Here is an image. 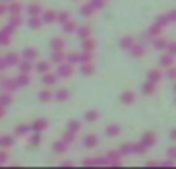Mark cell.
Masks as SVG:
<instances>
[{
	"mask_svg": "<svg viewBox=\"0 0 176 169\" xmlns=\"http://www.w3.org/2000/svg\"><path fill=\"white\" fill-rule=\"evenodd\" d=\"M153 142H155V134H153V132L143 134V146H151Z\"/></svg>",
	"mask_w": 176,
	"mask_h": 169,
	"instance_id": "6da1fadb",
	"label": "cell"
},
{
	"mask_svg": "<svg viewBox=\"0 0 176 169\" xmlns=\"http://www.w3.org/2000/svg\"><path fill=\"white\" fill-rule=\"evenodd\" d=\"M133 101H135V95H133V93H124V95H122V103L129 105V103H133Z\"/></svg>",
	"mask_w": 176,
	"mask_h": 169,
	"instance_id": "7a4b0ae2",
	"label": "cell"
},
{
	"mask_svg": "<svg viewBox=\"0 0 176 169\" xmlns=\"http://www.w3.org/2000/svg\"><path fill=\"white\" fill-rule=\"evenodd\" d=\"M153 91H155L153 83H145V84H143V93H153Z\"/></svg>",
	"mask_w": 176,
	"mask_h": 169,
	"instance_id": "3957f363",
	"label": "cell"
},
{
	"mask_svg": "<svg viewBox=\"0 0 176 169\" xmlns=\"http://www.w3.org/2000/svg\"><path fill=\"white\" fill-rule=\"evenodd\" d=\"M162 64H164V66H170V64H172V56H164V58H162Z\"/></svg>",
	"mask_w": 176,
	"mask_h": 169,
	"instance_id": "277c9868",
	"label": "cell"
},
{
	"mask_svg": "<svg viewBox=\"0 0 176 169\" xmlns=\"http://www.w3.org/2000/svg\"><path fill=\"white\" fill-rule=\"evenodd\" d=\"M166 45H168V43L164 42V39H158V42H155V47H166Z\"/></svg>",
	"mask_w": 176,
	"mask_h": 169,
	"instance_id": "5b68a950",
	"label": "cell"
},
{
	"mask_svg": "<svg viewBox=\"0 0 176 169\" xmlns=\"http://www.w3.org/2000/svg\"><path fill=\"white\" fill-rule=\"evenodd\" d=\"M149 79H151V81H160V72H151Z\"/></svg>",
	"mask_w": 176,
	"mask_h": 169,
	"instance_id": "8992f818",
	"label": "cell"
},
{
	"mask_svg": "<svg viewBox=\"0 0 176 169\" xmlns=\"http://www.w3.org/2000/svg\"><path fill=\"white\" fill-rule=\"evenodd\" d=\"M170 54H176V43H172V45H170Z\"/></svg>",
	"mask_w": 176,
	"mask_h": 169,
	"instance_id": "52a82bcc",
	"label": "cell"
},
{
	"mask_svg": "<svg viewBox=\"0 0 176 169\" xmlns=\"http://www.w3.org/2000/svg\"><path fill=\"white\" fill-rule=\"evenodd\" d=\"M170 157H172V159L176 157V146H174V149H170Z\"/></svg>",
	"mask_w": 176,
	"mask_h": 169,
	"instance_id": "ba28073f",
	"label": "cell"
},
{
	"mask_svg": "<svg viewBox=\"0 0 176 169\" xmlns=\"http://www.w3.org/2000/svg\"><path fill=\"white\" fill-rule=\"evenodd\" d=\"M170 138H172V140H176V130H172V132H170Z\"/></svg>",
	"mask_w": 176,
	"mask_h": 169,
	"instance_id": "9c48e42d",
	"label": "cell"
},
{
	"mask_svg": "<svg viewBox=\"0 0 176 169\" xmlns=\"http://www.w3.org/2000/svg\"><path fill=\"white\" fill-rule=\"evenodd\" d=\"M170 76H172V79H176V68H172V72H170Z\"/></svg>",
	"mask_w": 176,
	"mask_h": 169,
	"instance_id": "30bf717a",
	"label": "cell"
}]
</instances>
